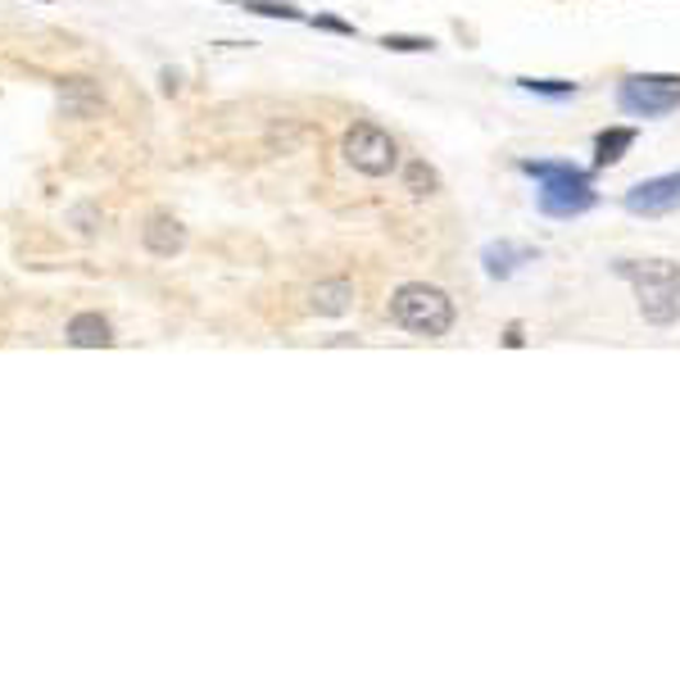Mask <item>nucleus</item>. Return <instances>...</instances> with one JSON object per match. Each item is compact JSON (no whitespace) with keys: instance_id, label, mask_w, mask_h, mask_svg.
<instances>
[{"instance_id":"5","label":"nucleus","mask_w":680,"mask_h":680,"mask_svg":"<svg viewBox=\"0 0 680 680\" xmlns=\"http://www.w3.org/2000/svg\"><path fill=\"white\" fill-rule=\"evenodd\" d=\"M536 209H540L545 218H558V222L599 209V191H594V182H590V168L545 177V182L536 186Z\"/></svg>"},{"instance_id":"3","label":"nucleus","mask_w":680,"mask_h":680,"mask_svg":"<svg viewBox=\"0 0 680 680\" xmlns=\"http://www.w3.org/2000/svg\"><path fill=\"white\" fill-rule=\"evenodd\" d=\"M617 109L626 119H667L680 109V73H630L617 83Z\"/></svg>"},{"instance_id":"17","label":"nucleus","mask_w":680,"mask_h":680,"mask_svg":"<svg viewBox=\"0 0 680 680\" xmlns=\"http://www.w3.org/2000/svg\"><path fill=\"white\" fill-rule=\"evenodd\" d=\"M241 6L250 14H263V19H290V23H305V14H299L295 6H282V0H241Z\"/></svg>"},{"instance_id":"15","label":"nucleus","mask_w":680,"mask_h":680,"mask_svg":"<svg viewBox=\"0 0 680 680\" xmlns=\"http://www.w3.org/2000/svg\"><path fill=\"white\" fill-rule=\"evenodd\" d=\"M517 173L531 177V182H545V177H558V173H581V164H572V160H517Z\"/></svg>"},{"instance_id":"13","label":"nucleus","mask_w":680,"mask_h":680,"mask_svg":"<svg viewBox=\"0 0 680 680\" xmlns=\"http://www.w3.org/2000/svg\"><path fill=\"white\" fill-rule=\"evenodd\" d=\"M404 186H408L413 196H436L440 191V173L427 160H408L404 164Z\"/></svg>"},{"instance_id":"10","label":"nucleus","mask_w":680,"mask_h":680,"mask_svg":"<svg viewBox=\"0 0 680 680\" xmlns=\"http://www.w3.org/2000/svg\"><path fill=\"white\" fill-rule=\"evenodd\" d=\"M630 145H635V128H603V132L594 136V168L622 164Z\"/></svg>"},{"instance_id":"6","label":"nucleus","mask_w":680,"mask_h":680,"mask_svg":"<svg viewBox=\"0 0 680 680\" xmlns=\"http://www.w3.org/2000/svg\"><path fill=\"white\" fill-rule=\"evenodd\" d=\"M622 209L630 218H667V213H680V168L635 182L630 191L622 196Z\"/></svg>"},{"instance_id":"16","label":"nucleus","mask_w":680,"mask_h":680,"mask_svg":"<svg viewBox=\"0 0 680 680\" xmlns=\"http://www.w3.org/2000/svg\"><path fill=\"white\" fill-rule=\"evenodd\" d=\"M382 51H391V55H427V51H436V42H431V36L386 32V36H382Z\"/></svg>"},{"instance_id":"2","label":"nucleus","mask_w":680,"mask_h":680,"mask_svg":"<svg viewBox=\"0 0 680 680\" xmlns=\"http://www.w3.org/2000/svg\"><path fill=\"white\" fill-rule=\"evenodd\" d=\"M386 318L408 331V336H423V340H440L453 331V299L440 290V286H427V282H404L391 305H386Z\"/></svg>"},{"instance_id":"12","label":"nucleus","mask_w":680,"mask_h":680,"mask_svg":"<svg viewBox=\"0 0 680 680\" xmlns=\"http://www.w3.org/2000/svg\"><path fill=\"white\" fill-rule=\"evenodd\" d=\"M517 87L540 100H572L581 91V83H567V78H517Z\"/></svg>"},{"instance_id":"1","label":"nucleus","mask_w":680,"mask_h":680,"mask_svg":"<svg viewBox=\"0 0 680 680\" xmlns=\"http://www.w3.org/2000/svg\"><path fill=\"white\" fill-rule=\"evenodd\" d=\"M613 273L630 282L635 305L649 327H676L680 322V263L671 259H617Z\"/></svg>"},{"instance_id":"7","label":"nucleus","mask_w":680,"mask_h":680,"mask_svg":"<svg viewBox=\"0 0 680 680\" xmlns=\"http://www.w3.org/2000/svg\"><path fill=\"white\" fill-rule=\"evenodd\" d=\"M540 259V250L536 245H517V241H490L485 250H481V273L490 277V282H508V277H517L526 263H536Z\"/></svg>"},{"instance_id":"18","label":"nucleus","mask_w":680,"mask_h":680,"mask_svg":"<svg viewBox=\"0 0 680 680\" xmlns=\"http://www.w3.org/2000/svg\"><path fill=\"white\" fill-rule=\"evenodd\" d=\"M309 23H314V28H322V32H340V36H354V23H340V19H327V14H322V19H309Z\"/></svg>"},{"instance_id":"11","label":"nucleus","mask_w":680,"mask_h":680,"mask_svg":"<svg viewBox=\"0 0 680 680\" xmlns=\"http://www.w3.org/2000/svg\"><path fill=\"white\" fill-rule=\"evenodd\" d=\"M109 340H113V331L100 314H78L68 322V346H78V350H100Z\"/></svg>"},{"instance_id":"14","label":"nucleus","mask_w":680,"mask_h":680,"mask_svg":"<svg viewBox=\"0 0 680 680\" xmlns=\"http://www.w3.org/2000/svg\"><path fill=\"white\" fill-rule=\"evenodd\" d=\"M59 105H64L68 113H78V119H83V113H91V109L100 105V96H96V87H91L87 78H73V83L59 91Z\"/></svg>"},{"instance_id":"4","label":"nucleus","mask_w":680,"mask_h":680,"mask_svg":"<svg viewBox=\"0 0 680 680\" xmlns=\"http://www.w3.org/2000/svg\"><path fill=\"white\" fill-rule=\"evenodd\" d=\"M340 155L363 177H391L399 168V141L376 123H354L340 136Z\"/></svg>"},{"instance_id":"9","label":"nucleus","mask_w":680,"mask_h":680,"mask_svg":"<svg viewBox=\"0 0 680 680\" xmlns=\"http://www.w3.org/2000/svg\"><path fill=\"white\" fill-rule=\"evenodd\" d=\"M186 245V232H182V222L177 218H168V213H155L150 218V227H145V250L150 254H177Z\"/></svg>"},{"instance_id":"8","label":"nucleus","mask_w":680,"mask_h":680,"mask_svg":"<svg viewBox=\"0 0 680 680\" xmlns=\"http://www.w3.org/2000/svg\"><path fill=\"white\" fill-rule=\"evenodd\" d=\"M350 299H354V286L346 277H331V282H318L309 290V309L322 314V318H340L350 309Z\"/></svg>"}]
</instances>
